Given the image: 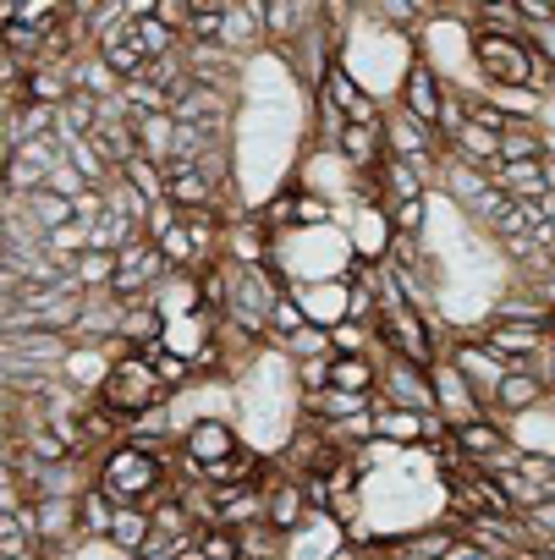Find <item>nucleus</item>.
<instances>
[{"label": "nucleus", "mask_w": 555, "mask_h": 560, "mask_svg": "<svg viewBox=\"0 0 555 560\" xmlns=\"http://www.w3.org/2000/svg\"><path fill=\"white\" fill-rule=\"evenodd\" d=\"M198 560H242V538L231 527H204L198 533Z\"/></svg>", "instance_id": "4c0bfd02"}, {"label": "nucleus", "mask_w": 555, "mask_h": 560, "mask_svg": "<svg viewBox=\"0 0 555 560\" xmlns=\"http://www.w3.org/2000/svg\"><path fill=\"white\" fill-rule=\"evenodd\" d=\"M473 34H511V39H522L528 28H522V18H517V0H500V7H495V0H489V7H473Z\"/></svg>", "instance_id": "473e14b6"}, {"label": "nucleus", "mask_w": 555, "mask_h": 560, "mask_svg": "<svg viewBox=\"0 0 555 560\" xmlns=\"http://www.w3.org/2000/svg\"><path fill=\"white\" fill-rule=\"evenodd\" d=\"M34 500H28V483H23V467L18 462H0V516H18V511H28Z\"/></svg>", "instance_id": "e433bc0d"}, {"label": "nucleus", "mask_w": 555, "mask_h": 560, "mask_svg": "<svg viewBox=\"0 0 555 560\" xmlns=\"http://www.w3.org/2000/svg\"><path fill=\"white\" fill-rule=\"evenodd\" d=\"M264 39V0H226V28H220V50H231L236 61H247Z\"/></svg>", "instance_id": "4468645a"}, {"label": "nucleus", "mask_w": 555, "mask_h": 560, "mask_svg": "<svg viewBox=\"0 0 555 560\" xmlns=\"http://www.w3.org/2000/svg\"><path fill=\"white\" fill-rule=\"evenodd\" d=\"M122 176H127V182H132V187H138L149 203H165V165H154L149 154H138V160H132Z\"/></svg>", "instance_id": "f704fd0d"}, {"label": "nucleus", "mask_w": 555, "mask_h": 560, "mask_svg": "<svg viewBox=\"0 0 555 560\" xmlns=\"http://www.w3.org/2000/svg\"><path fill=\"white\" fill-rule=\"evenodd\" d=\"M0 560H12V555H0Z\"/></svg>", "instance_id": "a18cd8bd"}, {"label": "nucleus", "mask_w": 555, "mask_h": 560, "mask_svg": "<svg viewBox=\"0 0 555 560\" xmlns=\"http://www.w3.org/2000/svg\"><path fill=\"white\" fill-rule=\"evenodd\" d=\"M435 176H440V171L413 165V160H385V165H380V182H385V198H391V203L429 198V192H435Z\"/></svg>", "instance_id": "6ab92c4d"}, {"label": "nucleus", "mask_w": 555, "mask_h": 560, "mask_svg": "<svg viewBox=\"0 0 555 560\" xmlns=\"http://www.w3.org/2000/svg\"><path fill=\"white\" fill-rule=\"evenodd\" d=\"M12 160H18V154H12V143H7V132H0V182H7V171H12Z\"/></svg>", "instance_id": "37998d69"}, {"label": "nucleus", "mask_w": 555, "mask_h": 560, "mask_svg": "<svg viewBox=\"0 0 555 560\" xmlns=\"http://www.w3.org/2000/svg\"><path fill=\"white\" fill-rule=\"evenodd\" d=\"M105 209H111V203H105V192H100V187H83V192L72 198V214H78V225H94Z\"/></svg>", "instance_id": "a19ab883"}, {"label": "nucleus", "mask_w": 555, "mask_h": 560, "mask_svg": "<svg viewBox=\"0 0 555 560\" xmlns=\"http://www.w3.org/2000/svg\"><path fill=\"white\" fill-rule=\"evenodd\" d=\"M165 203H176L182 214L226 209V198H220V187L204 176V165H165Z\"/></svg>", "instance_id": "ddd939ff"}, {"label": "nucleus", "mask_w": 555, "mask_h": 560, "mask_svg": "<svg viewBox=\"0 0 555 560\" xmlns=\"http://www.w3.org/2000/svg\"><path fill=\"white\" fill-rule=\"evenodd\" d=\"M391 560H429V555H413V549H391Z\"/></svg>", "instance_id": "c03bdc74"}, {"label": "nucleus", "mask_w": 555, "mask_h": 560, "mask_svg": "<svg viewBox=\"0 0 555 560\" xmlns=\"http://www.w3.org/2000/svg\"><path fill=\"white\" fill-rule=\"evenodd\" d=\"M176 269L165 264V253L149 242V236H138L127 253H116V280H111V298L116 303H143V298H154L165 280H171Z\"/></svg>", "instance_id": "20e7f679"}, {"label": "nucleus", "mask_w": 555, "mask_h": 560, "mask_svg": "<svg viewBox=\"0 0 555 560\" xmlns=\"http://www.w3.org/2000/svg\"><path fill=\"white\" fill-rule=\"evenodd\" d=\"M446 100H451V89L440 83V72L424 61V56H413L407 67H402V89H396V105L407 110V116H418L424 127H435L440 132V121H446Z\"/></svg>", "instance_id": "423d86ee"}, {"label": "nucleus", "mask_w": 555, "mask_h": 560, "mask_svg": "<svg viewBox=\"0 0 555 560\" xmlns=\"http://www.w3.org/2000/svg\"><path fill=\"white\" fill-rule=\"evenodd\" d=\"M539 401H550V385L539 380V374H528V369H511L506 374V385L495 390V401H489V418H500L506 429L517 423V418H528Z\"/></svg>", "instance_id": "f3484780"}, {"label": "nucleus", "mask_w": 555, "mask_h": 560, "mask_svg": "<svg viewBox=\"0 0 555 560\" xmlns=\"http://www.w3.org/2000/svg\"><path fill=\"white\" fill-rule=\"evenodd\" d=\"M446 358H451V363H456V374L478 390V401H484V407L495 401V390H500V385H506V374H511V363H506L500 352H489L478 336H456V341L446 347Z\"/></svg>", "instance_id": "6e6552de"}, {"label": "nucleus", "mask_w": 555, "mask_h": 560, "mask_svg": "<svg viewBox=\"0 0 555 560\" xmlns=\"http://www.w3.org/2000/svg\"><path fill=\"white\" fill-rule=\"evenodd\" d=\"M61 154H67V165H72V171H78L89 187H100V192H105V187L116 182V171L105 165V154H100L89 138H67V143H61Z\"/></svg>", "instance_id": "bb28decb"}, {"label": "nucleus", "mask_w": 555, "mask_h": 560, "mask_svg": "<svg viewBox=\"0 0 555 560\" xmlns=\"http://www.w3.org/2000/svg\"><path fill=\"white\" fill-rule=\"evenodd\" d=\"M105 203H111V214L132 220L138 231H143V225H149V214H154V203H149V198H143V192H138V187H132L127 176H116V182L105 187Z\"/></svg>", "instance_id": "2f4dec72"}, {"label": "nucleus", "mask_w": 555, "mask_h": 560, "mask_svg": "<svg viewBox=\"0 0 555 560\" xmlns=\"http://www.w3.org/2000/svg\"><path fill=\"white\" fill-rule=\"evenodd\" d=\"M320 89H325V100H331L352 127H380V121H385V100H380L374 89H363V83L347 72V61H336V67L325 72Z\"/></svg>", "instance_id": "1a4fd4ad"}, {"label": "nucleus", "mask_w": 555, "mask_h": 560, "mask_svg": "<svg viewBox=\"0 0 555 560\" xmlns=\"http://www.w3.org/2000/svg\"><path fill=\"white\" fill-rule=\"evenodd\" d=\"M242 445H247V440H242L236 423H226V418H193V423L182 429V456H187L193 467H220V462H231Z\"/></svg>", "instance_id": "9d476101"}, {"label": "nucleus", "mask_w": 555, "mask_h": 560, "mask_svg": "<svg viewBox=\"0 0 555 560\" xmlns=\"http://www.w3.org/2000/svg\"><path fill=\"white\" fill-rule=\"evenodd\" d=\"M287 347V358L292 363H309V358H336V347H331V330H320V325H303L292 341H281Z\"/></svg>", "instance_id": "c9c22d12"}, {"label": "nucleus", "mask_w": 555, "mask_h": 560, "mask_svg": "<svg viewBox=\"0 0 555 560\" xmlns=\"http://www.w3.org/2000/svg\"><path fill=\"white\" fill-rule=\"evenodd\" d=\"M374 440L380 445H429V418L402 407H374Z\"/></svg>", "instance_id": "b1692460"}, {"label": "nucleus", "mask_w": 555, "mask_h": 560, "mask_svg": "<svg viewBox=\"0 0 555 560\" xmlns=\"http://www.w3.org/2000/svg\"><path fill=\"white\" fill-rule=\"evenodd\" d=\"M446 560H495V555H489L484 544H473V538H462V544H456V549H451Z\"/></svg>", "instance_id": "79ce46f5"}, {"label": "nucleus", "mask_w": 555, "mask_h": 560, "mask_svg": "<svg viewBox=\"0 0 555 560\" xmlns=\"http://www.w3.org/2000/svg\"><path fill=\"white\" fill-rule=\"evenodd\" d=\"M429 380H435L440 418H446L451 429H462V423H473V418H489V407H484V401H478V390L456 374V363H451V358H440V363L429 369Z\"/></svg>", "instance_id": "f8f14e48"}, {"label": "nucleus", "mask_w": 555, "mask_h": 560, "mask_svg": "<svg viewBox=\"0 0 555 560\" xmlns=\"http://www.w3.org/2000/svg\"><path fill=\"white\" fill-rule=\"evenodd\" d=\"M478 341L489 352H500L511 369H533V358L550 352V330H539V325H506V319H484Z\"/></svg>", "instance_id": "9b49d317"}, {"label": "nucleus", "mask_w": 555, "mask_h": 560, "mask_svg": "<svg viewBox=\"0 0 555 560\" xmlns=\"http://www.w3.org/2000/svg\"><path fill=\"white\" fill-rule=\"evenodd\" d=\"M138 149L154 160V165H171V143H176V116L171 110H154V116H138Z\"/></svg>", "instance_id": "a878e982"}, {"label": "nucleus", "mask_w": 555, "mask_h": 560, "mask_svg": "<svg viewBox=\"0 0 555 560\" xmlns=\"http://www.w3.org/2000/svg\"><path fill=\"white\" fill-rule=\"evenodd\" d=\"M380 407H402V412L435 418L440 401H435L429 369H418V363H407V358H380Z\"/></svg>", "instance_id": "39448f33"}, {"label": "nucleus", "mask_w": 555, "mask_h": 560, "mask_svg": "<svg viewBox=\"0 0 555 560\" xmlns=\"http://www.w3.org/2000/svg\"><path fill=\"white\" fill-rule=\"evenodd\" d=\"M309 516H314V505H309L303 478H292L287 467L269 472V483H264V527H275L281 538H298L309 527Z\"/></svg>", "instance_id": "0eeeda50"}, {"label": "nucleus", "mask_w": 555, "mask_h": 560, "mask_svg": "<svg viewBox=\"0 0 555 560\" xmlns=\"http://www.w3.org/2000/svg\"><path fill=\"white\" fill-rule=\"evenodd\" d=\"M100 412H111L122 429H132L138 418H149L154 407H165L171 396H165V385L154 380V363L143 358V352H122L116 363H111V374H105V385L89 396Z\"/></svg>", "instance_id": "f03ea898"}, {"label": "nucleus", "mask_w": 555, "mask_h": 560, "mask_svg": "<svg viewBox=\"0 0 555 560\" xmlns=\"http://www.w3.org/2000/svg\"><path fill=\"white\" fill-rule=\"evenodd\" d=\"M72 280L83 287V298L111 292V280H116V253H83V258L72 264Z\"/></svg>", "instance_id": "7c9ffc66"}, {"label": "nucleus", "mask_w": 555, "mask_h": 560, "mask_svg": "<svg viewBox=\"0 0 555 560\" xmlns=\"http://www.w3.org/2000/svg\"><path fill=\"white\" fill-rule=\"evenodd\" d=\"M72 94H78V89H72V67H67V61H39V67H28V78H23V105H50V110H61Z\"/></svg>", "instance_id": "a211bd4d"}, {"label": "nucleus", "mask_w": 555, "mask_h": 560, "mask_svg": "<svg viewBox=\"0 0 555 560\" xmlns=\"http://www.w3.org/2000/svg\"><path fill=\"white\" fill-rule=\"evenodd\" d=\"M154 23H165L176 39H187V23H193V0H160V7H154Z\"/></svg>", "instance_id": "ea45409f"}, {"label": "nucleus", "mask_w": 555, "mask_h": 560, "mask_svg": "<svg viewBox=\"0 0 555 560\" xmlns=\"http://www.w3.org/2000/svg\"><path fill=\"white\" fill-rule=\"evenodd\" d=\"M522 160H555V143L544 138V121L539 116L511 121V132L500 138V165H522Z\"/></svg>", "instance_id": "aec40b11"}, {"label": "nucleus", "mask_w": 555, "mask_h": 560, "mask_svg": "<svg viewBox=\"0 0 555 560\" xmlns=\"http://www.w3.org/2000/svg\"><path fill=\"white\" fill-rule=\"evenodd\" d=\"M385 214H391V236L424 242V225H429V198H413V203H385Z\"/></svg>", "instance_id": "72a5a7b5"}, {"label": "nucleus", "mask_w": 555, "mask_h": 560, "mask_svg": "<svg viewBox=\"0 0 555 560\" xmlns=\"http://www.w3.org/2000/svg\"><path fill=\"white\" fill-rule=\"evenodd\" d=\"M94 483H100L116 505H143V511L176 489V483H171V462L154 456V451H143V445H132V440L111 445V451L94 462Z\"/></svg>", "instance_id": "f257e3e1"}, {"label": "nucleus", "mask_w": 555, "mask_h": 560, "mask_svg": "<svg viewBox=\"0 0 555 560\" xmlns=\"http://www.w3.org/2000/svg\"><path fill=\"white\" fill-rule=\"evenodd\" d=\"M72 89L105 105V100H116V94H122V78L105 67V56H100V50H89V56H78V61H72Z\"/></svg>", "instance_id": "393cba45"}, {"label": "nucleus", "mask_w": 555, "mask_h": 560, "mask_svg": "<svg viewBox=\"0 0 555 560\" xmlns=\"http://www.w3.org/2000/svg\"><path fill=\"white\" fill-rule=\"evenodd\" d=\"M122 319H127V303H116L111 292H100V298L83 303L72 341L78 347H122Z\"/></svg>", "instance_id": "2eb2a0df"}, {"label": "nucleus", "mask_w": 555, "mask_h": 560, "mask_svg": "<svg viewBox=\"0 0 555 560\" xmlns=\"http://www.w3.org/2000/svg\"><path fill=\"white\" fill-rule=\"evenodd\" d=\"M122 560H138L149 544H154V522H149V511L143 505H122L116 511V522H111V538H105Z\"/></svg>", "instance_id": "412c9836"}, {"label": "nucleus", "mask_w": 555, "mask_h": 560, "mask_svg": "<svg viewBox=\"0 0 555 560\" xmlns=\"http://www.w3.org/2000/svg\"><path fill=\"white\" fill-rule=\"evenodd\" d=\"M61 121H67L78 138H89V132L100 127V100H89V94H72V100L61 105Z\"/></svg>", "instance_id": "58836bf2"}, {"label": "nucleus", "mask_w": 555, "mask_h": 560, "mask_svg": "<svg viewBox=\"0 0 555 560\" xmlns=\"http://www.w3.org/2000/svg\"><path fill=\"white\" fill-rule=\"evenodd\" d=\"M467 50H473V67H478V78H484L489 94H511V89L528 94V78H533V45H528V34L522 39H511V34H473Z\"/></svg>", "instance_id": "7ed1b4c3"}, {"label": "nucleus", "mask_w": 555, "mask_h": 560, "mask_svg": "<svg viewBox=\"0 0 555 560\" xmlns=\"http://www.w3.org/2000/svg\"><path fill=\"white\" fill-rule=\"evenodd\" d=\"M451 451L462 462H473V467H489L500 451H511V429L500 418H473V423L451 429Z\"/></svg>", "instance_id": "dca6fc26"}, {"label": "nucleus", "mask_w": 555, "mask_h": 560, "mask_svg": "<svg viewBox=\"0 0 555 560\" xmlns=\"http://www.w3.org/2000/svg\"><path fill=\"white\" fill-rule=\"evenodd\" d=\"M0 555H12V560H34L39 555V538H34V516L28 511L0 516Z\"/></svg>", "instance_id": "c756f323"}, {"label": "nucleus", "mask_w": 555, "mask_h": 560, "mask_svg": "<svg viewBox=\"0 0 555 560\" xmlns=\"http://www.w3.org/2000/svg\"><path fill=\"white\" fill-rule=\"evenodd\" d=\"M18 209H23V214H28V220H34L45 236H50V231H61V225H78L72 198H61V192H50V187H45V192H34V198H23Z\"/></svg>", "instance_id": "cd10ccee"}, {"label": "nucleus", "mask_w": 555, "mask_h": 560, "mask_svg": "<svg viewBox=\"0 0 555 560\" xmlns=\"http://www.w3.org/2000/svg\"><path fill=\"white\" fill-rule=\"evenodd\" d=\"M446 149H451L456 160L478 165V171H495V165H500V138L484 132V127H473V121H462L456 132H446Z\"/></svg>", "instance_id": "5701e85b"}, {"label": "nucleus", "mask_w": 555, "mask_h": 560, "mask_svg": "<svg viewBox=\"0 0 555 560\" xmlns=\"http://www.w3.org/2000/svg\"><path fill=\"white\" fill-rule=\"evenodd\" d=\"M369 18H374V23H385V28L418 34L424 23H435V7H418V0H374Z\"/></svg>", "instance_id": "c85d7f7f"}, {"label": "nucleus", "mask_w": 555, "mask_h": 560, "mask_svg": "<svg viewBox=\"0 0 555 560\" xmlns=\"http://www.w3.org/2000/svg\"><path fill=\"white\" fill-rule=\"evenodd\" d=\"M116 511H122V505H116L100 483H89V489L78 494V538H83V544H105V538H111Z\"/></svg>", "instance_id": "4be33fe9"}]
</instances>
